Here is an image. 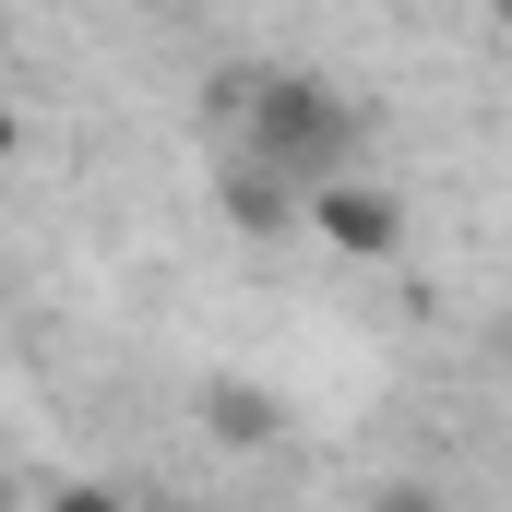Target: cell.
Instances as JSON below:
<instances>
[{"instance_id":"6","label":"cell","mask_w":512,"mask_h":512,"mask_svg":"<svg viewBox=\"0 0 512 512\" xmlns=\"http://www.w3.org/2000/svg\"><path fill=\"white\" fill-rule=\"evenodd\" d=\"M370 512H441V489H429V477H382V489H370Z\"/></svg>"},{"instance_id":"5","label":"cell","mask_w":512,"mask_h":512,"mask_svg":"<svg viewBox=\"0 0 512 512\" xmlns=\"http://www.w3.org/2000/svg\"><path fill=\"white\" fill-rule=\"evenodd\" d=\"M36 512H131V501H120V489H108V477H72V489H48V501H36Z\"/></svg>"},{"instance_id":"1","label":"cell","mask_w":512,"mask_h":512,"mask_svg":"<svg viewBox=\"0 0 512 512\" xmlns=\"http://www.w3.org/2000/svg\"><path fill=\"white\" fill-rule=\"evenodd\" d=\"M239 108V167H262L286 203H310V191H334V179H358V96H334L322 72H262L227 96Z\"/></svg>"},{"instance_id":"2","label":"cell","mask_w":512,"mask_h":512,"mask_svg":"<svg viewBox=\"0 0 512 512\" xmlns=\"http://www.w3.org/2000/svg\"><path fill=\"white\" fill-rule=\"evenodd\" d=\"M298 227H310L334 262H393V251H405V203H393L382 179H334V191H310Z\"/></svg>"},{"instance_id":"4","label":"cell","mask_w":512,"mask_h":512,"mask_svg":"<svg viewBox=\"0 0 512 512\" xmlns=\"http://www.w3.org/2000/svg\"><path fill=\"white\" fill-rule=\"evenodd\" d=\"M227 215H239V227H286L298 203H286V191H274L262 167H227Z\"/></svg>"},{"instance_id":"3","label":"cell","mask_w":512,"mask_h":512,"mask_svg":"<svg viewBox=\"0 0 512 512\" xmlns=\"http://www.w3.org/2000/svg\"><path fill=\"white\" fill-rule=\"evenodd\" d=\"M203 429H215L227 453H274V441H286V405L262 382H203Z\"/></svg>"},{"instance_id":"7","label":"cell","mask_w":512,"mask_h":512,"mask_svg":"<svg viewBox=\"0 0 512 512\" xmlns=\"http://www.w3.org/2000/svg\"><path fill=\"white\" fill-rule=\"evenodd\" d=\"M0 167H12V108H0Z\"/></svg>"}]
</instances>
